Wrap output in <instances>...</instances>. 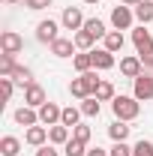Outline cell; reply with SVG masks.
<instances>
[{
  "mask_svg": "<svg viewBox=\"0 0 153 156\" xmlns=\"http://www.w3.org/2000/svg\"><path fill=\"white\" fill-rule=\"evenodd\" d=\"M111 111H114L117 120H135L141 114V102L135 96H114L111 99Z\"/></svg>",
  "mask_w": 153,
  "mask_h": 156,
  "instance_id": "obj_1",
  "label": "cell"
},
{
  "mask_svg": "<svg viewBox=\"0 0 153 156\" xmlns=\"http://www.w3.org/2000/svg\"><path fill=\"white\" fill-rule=\"evenodd\" d=\"M96 87H99V78H96V72L90 69V72H81L78 78H72V84H69V93L78 99H87L96 93Z\"/></svg>",
  "mask_w": 153,
  "mask_h": 156,
  "instance_id": "obj_2",
  "label": "cell"
},
{
  "mask_svg": "<svg viewBox=\"0 0 153 156\" xmlns=\"http://www.w3.org/2000/svg\"><path fill=\"white\" fill-rule=\"evenodd\" d=\"M135 87H132V96L138 99V102H147V99H153V75H147V72H141L138 78H132Z\"/></svg>",
  "mask_w": 153,
  "mask_h": 156,
  "instance_id": "obj_3",
  "label": "cell"
},
{
  "mask_svg": "<svg viewBox=\"0 0 153 156\" xmlns=\"http://www.w3.org/2000/svg\"><path fill=\"white\" fill-rule=\"evenodd\" d=\"M132 18H135V12L129 6H114V9H111V24H114V30H129V27H132Z\"/></svg>",
  "mask_w": 153,
  "mask_h": 156,
  "instance_id": "obj_4",
  "label": "cell"
},
{
  "mask_svg": "<svg viewBox=\"0 0 153 156\" xmlns=\"http://www.w3.org/2000/svg\"><path fill=\"white\" fill-rule=\"evenodd\" d=\"M0 48H3V54H18L21 48H24V39L15 30H3L0 33Z\"/></svg>",
  "mask_w": 153,
  "mask_h": 156,
  "instance_id": "obj_5",
  "label": "cell"
},
{
  "mask_svg": "<svg viewBox=\"0 0 153 156\" xmlns=\"http://www.w3.org/2000/svg\"><path fill=\"white\" fill-rule=\"evenodd\" d=\"M60 117H63V108L54 105V102H45V105L39 108V123H45V126H57Z\"/></svg>",
  "mask_w": 153,
  "mask_h": 156,
  "instance_id": "obj_6",
  "label": "cell"
},
{
  "mask_svg": "<svg viewBox=\"0 0 153 156\" xmlns=\"http://www.w3.org/2000/svg\"><path fill=\"white\" fill-rule=\"evenodd\" d=\"M57 30H60V27H57V21H51V18H48V21H39V24H36V39H39V42H57Z\"/></svg>",
  "mask_w": 153,
  "mask_h": 156,
  "instance_id": "obj_7",
  "label": "cell"
},
{
  "mask_svg": "<svg viewBox=\"0 0 153 156\" xmlns=\"http://www.w3.org/2000/svg\"><path fill=\"white\" fill-rule=\"evenodd\" d=\"M60 24H63L66 30H81V27H84V15H81V9H78V6L63 9V18H60Z\"/></svg>",
  "mask_w": 153,
  "mask_h": 156,
  "instance_id": "obj_8",
  "label": "cell"
},
{
  "mask_svg": "<svg viewBox=\"0 0 153 156\" xmlns=\"http://www.w3.org/2000/svg\"><path fill=\"white\" fill-rule=\"evenodd\" d=\"M132 42H135V48H138V57L147 54L153 48V36H150V30H144V24H141L138 30H132Z\"/></svg>",
  "mask_w": 153,
  "mask_h": 156,
  "instance_id": "obj_9",
  "label": "cell"
},
{
  "mask_svg": "<svg viewBox=\"0 0 153 156\" xmlns=\"http://www.w3.org/2000/svg\"><path fill=\"white\" fill-rule=\"evenodd\" d=\"M24 102H27L30 108H42L48 99H45V90H42L39 84H27V87H24Z\"/></svg>",
  "mask_w": 153,
  "mask_h": 156,
  "instance_id": "obj_10",
  "label": "cell"
},
{
  "mask_svg": "<svg viewBox=\"0 0 153 156\" xmlns=\"http://www.w3.org/2000/svg\"><path fill=\"white\" fill-rule=\"evenodd\" d=\"M111 66H114V54H111L108 48H96L93 51V69L105 72V69H111Z\"/></svg>",
  "mask_w": 153,
  "mask_h": 156,
  "instance_id": "obj_11",
  "label": "cell"
},
{
  "mask_svg": "<svg viewBox=\"0 0 153 156\" xmlns=\"http://www.w3.org/2000/svg\"><path fill=\"white\" fill-rule=\"evenodd\" d=\"M75 39H57V42H51V54L54 57H72L75 54Z\"/></svg>",
  "mask_w": 153,
  "mask_h": 156,
  "instance_id": "obj_12",
  "label": "cell"
},
{
  "mask_svg": "<svg viewBox=\"0 0 153 156\" xmlns=\"http://www.w3.org/2000/svg\"><path fill=\"white\" fill-rule=\"evenodd\" d=\"M141 66H144L141 57H123L120 60V72H123L126 78H138L141 75Z\"/></svg>",
  "mask_w": 153,
  "mask_h": 156,
  "instance_id": "obj_13",
  "label": "cell"
},
{
  "mask_svg": "<svg viewBox=\"0 0 153 156\" xmlns=\"http://www.w3.org/2000/svg\"><path fill=\"white\" fill-rule=\"evenodd\" d=\"M45 138H48V129H45V126H27V135H24L27 144L42 147V144H45Z\"/></svg>",
  "mask_w": 153,
  "mask_h": 156,
  "instance_id": "obj_14",
  "label": "cell"
},
{
  "mask_svg": "<svg viewBox=\"0 0 153 156\" xmlns=\"http://www.w3.org/2000/svg\"><path fill=\"white\" fill-rule=\"evenodd\" d=\"M15 123H21V126H36V123H39V114L30 108V105H24V108L15 111Z\"/></svg>",
  "mask_w": 153,
  "mask_h": 156,
  "instance_id": "obj_15",
  "label": "cell"
},
{
  "mask_svg": "<svg viewBox=\"0 0 153 156\" xmlns=\"http://www.w3.org/2000/svg\"><path fill=\"white\" fill-rule=\"evenodd\" d=\"M18 150H21V141L15 135H3L0 138V153L3 156H18Z\"/></svg>",
  "mask_w": 153,
  "mask_h": 156,
  "instance_id": "obj_16",
  "label": "cell"
},
{
  "mask_svg": "<svg viewBox=\"0 0 153 156\" xmlns=\"http://www.w3.org/2000/svg\"><path fill=\"white\" fill-rule=\"evenodd\" d=\"M135 18L141 21V24H150L153 21V0H141L135 6Z\"/></svg>",
  "mask_w": 153,
  "mask_h": 156,
  "instance_id": "obj_17",
  "label": "cell"
},
{
  "mask_svg": "<svg viewBox=\"0 0 153 156\" xmlns=\"http://www.w3.org/2000/svg\"><path fill=\"white\" fill-rule=\"evenodd\" d=\"M48 141H51V144H66V141H69V126H63V123L51 126V129H48Z\"/></svg>",
  "mask_w": 153,
  "mask_h": 156,
  "instance_id": "obj_18",
  "label": "cell"
},
{
  "mask_svg": "<svg viewBox=\"0 0 153 156\" xmlns=\"http://www.w3.org/2000/svg\"><path fill=\"white\" fill-rule=\"evenodd\" d=\"M84 30H87V33H90L93 39H105V36H108L105 24H102L99 18H87V21H84Z\"/></svg>",
  "mask_w": 153,
  "mask_h": 156,
  "instance_id": "obj_19",
  "label": "cell"
},
{
  "mask_svg": "<svg viewBox=\"0 0 153 156\" xmlns=\"http://www.w3.org/2000/svg\"><path fill=\"white\" fill-rule=\"evenodd\" d=\"M72 63H75L78 72H90V69H93V51H81V54H75Z\"/></svg>",
  "mask_w": 153,
  "mask_h": 156,
  "instance_id": "obj_20",
  "label": "cell"
},
{
  "mask_svg": "<svg viewBox=\"0 0 153 156\" xmlns=\"http://www.w3.org/2000/svg\"><path fill=\"white\" fill-rule=\"evenodd\" d=\"M108 135H111V141H126V135H129L126 120H114V123L108 126Z\"/></svg>",
  "mask_w": 153,
  "mask_h": 156,
  "instance_id": "obj_21",
  "label": "cell"
},
{
  "mask_svg": "<svg viewBox=\"0 0 153 156\" xmlns=\"http://www.w3.org/2000/svg\"><path fill=\"white\" fill-rule=\"evenodd\" d=\"M78 120H81V108H72V105H69V108H63V117H60V123H63V126L75 129Z\"/></svg>",
  "mask_w": 153,
  "mask_h": 156,
  "instance_id": "obj_22",
  "label": "cell"
},
{
  "mask_svg": "<svg viewBox=\"0 0 153 156\" xmlns=\"http://www.w3.org/2000/svg\"><path fill=\"white\" fill-rule=\"evenodd\" d=\"M105 48L114 54V51H120L123 48V33L120 30H108V36H105Z\"/></svg>",
  "mask_w": 153,
  "mask_h": 156,
  "instance_id": "obj_23",
  "label": "cell"
},
{
  "mask_svg": "<svg viewBox=\"0 0 153 156\" xmlns=\"http://www.w3.org/2000/svg\"><path fill=\"white\" fill-rule=\"evenodd\" d=\"M63 150H66V156H87V144L78 141V138H72V141L63 144Z\"/></svg>",
  "mask_w": 153,
  "mask_h": 156,
  "instance_id": "obj_24",
  "label": "cell"
},
{
  "mask_svg": "<svg viewBox=\"0 0 153 156\" xmlns=\"http://www.w3.org/2000/svg\"><path fill=\"white\" fill-rule=\"evenodd\" d=\"M9 78H12L15 84H21V87H27V84H33V81H30V78H33V72H30L27 66H15V72H12Z\"/></svg>",
  "mask_w": 153,
  "mask_h": 156,
  "instance_id": "obj_25",
  "label": "cell"
},
{
  "mask_svg": "<svg viewBox=\"0 0 153 156\" xmlns=\"http://www.w3.org/2000/svg\"><path fill=\"white\" fill-rule=\"evenodd\" d=\"M81 114H84V117H99V99H96V96L81 99Z\"/></svg>",
  "mask_w": 153,
  "mask_h": 156,
  "instance_id": "obj_26",
  "label": "cell"
},
{
  "mask_svg": "<svg viewBox=\"0 0 153 156\" xmlns=\"http://www.w3.org/2000/svg\"><path fill=\"white\" fill-rule=\"evenodd\" d=\"M99 102H108V99H114V84L111 81H99V87H96V93H93Z\"/></svg>",
  "mask_w": 153,
  "mask_h": 156,
  "instance_id": "obj_27",
  "label": "cell"
},
{
  "mask_svg": "<svg viewBox=\"0 0 153 156\" xmlns=\"http://www.w3.org/2000/svg\"><path fill=\"white\" fill-rule=\"evenodd\" d=\"M15 66H18V63H15V54H0V75H12V72H15Z\"/></svg>",
  "mask_w": 153,
  "mask_h": 156,
  "instance_id": "obj_28",
  "label": "cell"
},
{
  "mask_svg": "<svg viewBox=\"0 0 153 156\" xmlns=\"http://www.w3.org/2000/svg\"><path fill=\"white\" fill-rule=\"evenodd\" d=\"M75 45L81 48V51H90V48H93V36H90V33L81 27V30L75 33Z\"/></svg>",
  "mask_w": 153,
  "mask_h": 156,
  "instance_id": "obj_29",
  "label": "cell"
},
{
  "mask_svg": "<svg viewBox=\"0 0 153 156\" xmlns=\"http://www.w3.org/2000/svg\"><path fill=\"white\" fill-rule=\"evenodd\" d=\"M108 156H132V147L126 141H114V147L108 150Z\"/></svg>",
  "mask_w": 153,
  "mask_h": 156,
  "instance_id": "obj_30",
  "label": "cell"
},
{
  "mask_svg": "<svg viewBox=\"0 0 153 156\" xmlns=\"http://www.w3.org/2000/svg\"><path fill=\"white\" fill-rule=\"evenodd\" d=\"M132 156H153V144L141 138V141H138V144L132 147Z\"/></svg>",
  "mask_w": 153,
  "mask_h": 156,
  "instance_id": "obj_31",
  "label": "cell"
},
{
  "mask_svg": "<svg viewBox=\"0 0 153 156\" xmlns=\"http://www.w3.org/2000/svg\"><path fill=\"white\" fill-rule=\"evenodd\" d=\"M90 135H93V132H90V126H81V123H78L75 129H72V138H78V141H84V144L90 141Z\"/></svg>",
  "mask_w": 153,
  "mask_h": 156,
  "instance_id": "obj_32",
  "label": "cell"
},
{
  "mask_svg": "<svg viewBox=\"0 0 153 156\" xmlns=\"http://www.w3.org/2000/svg\"><path fill=\"white\" fill-rule=\"evenodd\" d=\"M12 87H15V84H12V78L0 75V90H3V99H9V96H12Z\"/></svg>",
  "mask_w": 153,
  "mask_h": 156,
  "instance_id": "obj_33",
  "label": "cell"
},
{
  "mask_svg": "<svg viewBox=\"0 0 153 156\" xmlns=\"http://www.w3.org/2000/svg\"><path fill=\"white\" fill-rule=\"evenodd\" d=\"M24 6H27V9H33V12H39V9H48V6H51V0H24Z\"/></svg>",
  "mask_w": 153,
  "mask_h": 156,
  "instance_id": "obj_34",
  "label": "cell"
},
{
  "mask_svg": "<svg viewBox=\"0 0 153 156\" xmlns=\"http://www.w3.org/2000/svg\"><path fill=\"white\" fill-rule=\"evenodd\" d=\"M36 156H57V150H54V147H45V144H42V147L36 150Z\"/></svg>",
  "mask_w": 153,
  "mask_h": 156,
  "instance_id": "obj_35",
  "label": "cell"
},
{
  "mask_svg": "<svg viewBox=\"0 0 153 156\" xmlns=\"http://www.w3.org/2000/svg\"><path fill=\"white\" fill-rule=\"evenodd\" d=\"M141 63H144V66H150V69H153V48L147 51V54H141Z\"/></svg>",
  "mask_w": 153,
  "mask_h": 156,
  "instance_id": "obj_36",
  "label": "cell"
},
{
  "mask_svg": "<svg viewBox=\"0 0 153 156\" xmlns=\"http://www.w3.org/2000/svg\"><path fill=\"white\" fill-rule=\"evenodd\" d=\"M87 156H108V153H105L102 147H93V150H87Z\"/></svg>",
  "mask_w": 153,
  "mask_h": 156,
  "instance_id": "obj_37",
  "label": "cell"
},
{
  "mask_svg": "<svg viewBox=\"0 0 153 156\" xmlns=\"http://www.w3.org/2000/svg\"><path fill=\"white\" fill-rule=\"evenodd\" d=\"M141 0H123V6H138Z\"/></svg>",
  "mask_w": 153,
  "mask_h": 156,
  "instance_id": "obj_38",
  "label": "cell"
},
{
  "mask_svg": "<svg viewBox=\"0 0 153 156\" xmlns=\"http://www.w3.org/2000/svg\"><path fill=\"white\" fill-rule=\"evenodd\" d=\"M84 3H90V6H96V3H99V0H84Z\"/></svg>",
  "mask_w": 153,
  "mask_h": 156,
  "instance_id": "obj_39",
  "label": "cell"
},
{
  "mask_svg": "<svg viewBox=\"0 0 153 156\" xmlns=\"http://www.w3.org/2000/svg\"><path fill=\"white\" fill-rule=\"evenodd\" d=\"M6 3H18V0H6Z\"/></svg>",
  "mask_w": 153,
  "mask_h": 156,
  "instance_id": "obj_40",
  "label": "cell"
}]
</instances>
